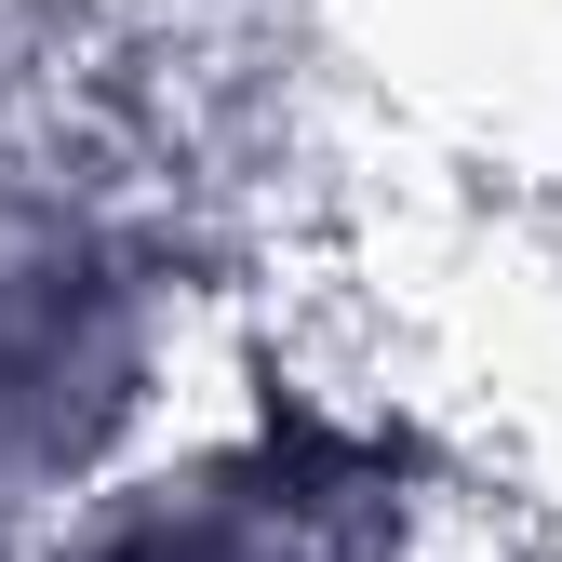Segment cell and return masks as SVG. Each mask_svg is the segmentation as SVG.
I'll list each match as a JSON object with an SVG mask.
<instances>
[{
	"label": "cell",
	"mask_w": 562,
	"mask_h": 562,
	"mask_svg": "<svg viewBox=\"0 0 562 562\" xmlns=\"http://www.w3.org/2000/svg\"><path fill=\"white\" fill-rule=\"evenodd\" d=\"M121 295L81 241H0V442H81L121 402Z\"/></svg>",
	"instance_id": "2"
},
{
	"label": "cell",
	"mask_w": 562,
	"mask_h": 562,
	"mask_svg": "<svg viewBox=\"0 0 562 562\" xmlns=\"http://www.w3.org/2000/svg\"><path fill=\"white\" fill-rule=\"evenodd\" d=\"M81 562H402V469L362 429L268 415L241 456L148 482Z\"/></svg>",
	"instance_id": "1"
}]
</instances>
